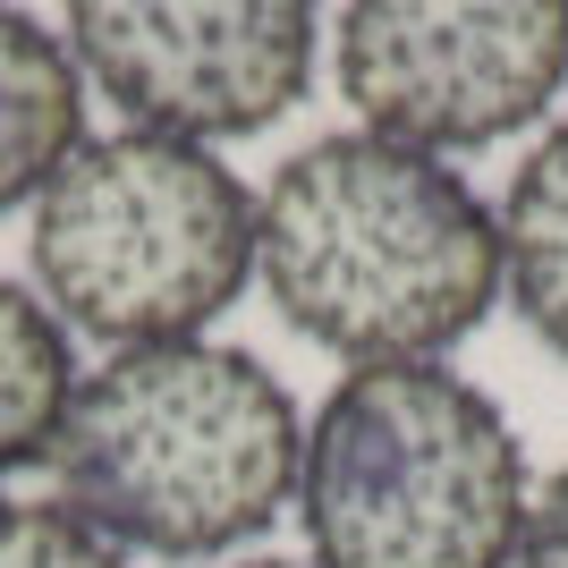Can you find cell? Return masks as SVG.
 <instances>
[{"mask_svg":"<svg viewBox=\"0 0 568 568\" xmlns=\"http://www.w3.org/2000/svg\"><path fill=\"white\" fill-rule=\"evenodd\" d=\"M339 85L374 136L407 153H475L544 119L568 85V9H407L365 0L339 18Z\"/></svg>","mask_w":568,"mask_h":568,"instance_id":"5b68a950","label":"cell"},{"mask_svg":"<svg viewBox=\"0 0 568 568\" xmlns=\"http://www.w3.org/2000/svg\"><path fill=\"white\" fill-rule=\"evenodd\" d=\"M69 332L26 281L0 272V475L51 458V433L69 416Z\"/></svg>","mask_w":568,"mask_h":568,"instance_id":"9c48e42d","label":"cell"},{"mask_svg":"<svg viewBox=\"0 0 568 568\" xmlns=\"http://www.w3.org/2000/svg\"><path fill=\"white\" fill-rule=\"evenodd\" d=\"M34 297L111 348L195 339L255 272V195L179 136H85L34 195Z\"/></svg>","mask_w":568,"mask_h":568,"instance_id":"277c9868","label":"cell"},{"mask_svg":"<svg viewBox=\"0 0 568 568\" xmlns=\"http://www.w3.org/2000/svg\"><path fill=\"white\" fill-rule=\"evenodd\" d=\"M221 568H297V560H221Z\"/></svg>","mask_w":568,"mask_h":568,"instance_id":"7c38bea8","label":"cell"},{"mask_svg":"<svg viewBox=\"0 0 568 568\" xmlns=\"http://www.w3.org/2000/svg\"><path fill=\"white\" fill-rule=\"evenodd\" d=\"M500 297L526 314V332L568 356V119L551 128L500 195Z\"/></svg>","mask_w":568,"mask_h":568,"instance_id":"ba28073f","label":"cell"},{"mask_svg":"<svg viewBox=\"0 0 568 568\" xmlns=\"http://www.w3.org/2000/svg\"><path fill=\"white\" fill-rule=\"evenodd\" d=\"M0 568H128V551H111L60 500H9L0 493Z\"/></svg>","mask_w":568,"mask_h":568,"instance_id":"30bf717a","label":"cell"},{"mask_svg":"<svg viewBox=\"0 0 568 568\" xmlns=\"http://www.w3.org/2000/svg\"><path fill=\"white\" fill-rule=\"evenodd\" d=\"M255 272L288 332L348 365H433L493 314L500 230L433 153L339 128L255 195Z\"/></svg>","mask_w":568,"mask_h":568,"instance_id":"6da1fadb","label":"cell"},{"mask_svg":"<svg viewBox=\"0 0 568 568\" xmlns=\"http://www.w3.org/2000/svg\"><path fill=\"white\" fill-rule=\"evenodd\" d=\"M306 416L288 382L246 348L170 339L119 348L69 390L51 433L60 509L111 551L153 560H230L297 493Z\"/></svg>","mask_w":568,"mask_h":568,"instance_id":"7a4b0ae2","label":"cell"},{"mask_svg":"<svg viewBox=\"0 0 568 568\" xmlns=\"http://www.w3.org/2000/svg\"><path fill=\"white\" fill-rule=\"evenodd\" d=\"M518 568H568V467L551 475L544 493H535V509H526V551Z\"/></svg>","mask_w":568,"mask_h":568,"instance_id":"8fae6325","label":"cell"},{"mask_svg":"<svg viewBox=\"0 0 568 568\" xmlns=\"http://www.w3.org/2000/svg\"><path fill=\"white\" fill-rule=\"evenodd\" d=\"M526 509L518 433L450 365H356L297 450L314 568H518Z\"/></svg>","mask_w":568,"mask_h":568,"instance_id":"3957f363","label":"cell"},{"mask_svg":"<svg viewBox=\"0 0 568 568\" xmlns=\"http://www.w3.org/2000/svg\"><path fill=\"white\" fill-rule=\"evenodd\" d=\"M85 144V77L26 9H0V213H18Z\"/></svg>","mask_w":568,"mask_h":568,"instance_id":"52a82bcc","label":"cell"},{"mask_svg":"<svg viewBox=\"0 0 568 568\" xmlns=\"http://www.w3.org/2000/svg\"><path fill=\"white\" fill-rule=\"evenodd\" d=\"M314 26L306 0H237V9H69L77 77L128 111L144 136L204 144L255 136L288 119L314 85Z\"/></svg>","mask_w":568,"mask_h":568,"instance_id":"8992f818","label":"cell"}]
</instances>
